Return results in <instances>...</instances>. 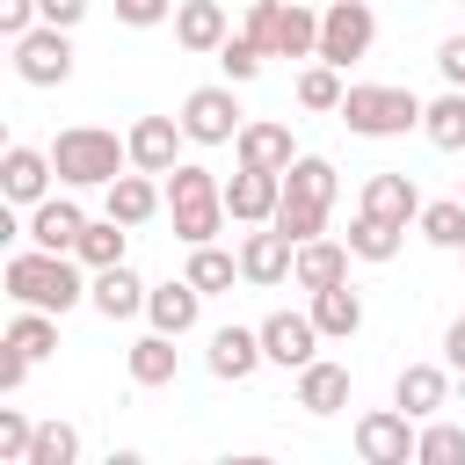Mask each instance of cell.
<instances>
[{
  "instance_id": "42",
  "label": "cell",
  "mask_w": 465,
  "mask_h": 465,
  "mask_svg": "<svg viewBox=\"0 0 465 465\" xmlns=\"http://www.w3.org/2000/svg\"><path fill=\"white\" fill-rule=\"evenodd\" d=\"M167 15H174V0H116V22H131V29H153Z\"/></svg>"
},
{
  "instance_id": "35",
  "label": "cell",
  "mask_w": 465,
  "mask_h": 465,
  "mask_svg": "<svg viewBox=\"0 0 465 465\" xmlns=\"http://www.w3.org/2000/svg\"><path fill=\"white\" fill-rule=\"evenodd\" d=\"M283 189H298V196H320V203H334V160H320V153H298V160L283 167Z\"/></svg>"
},
{
  "instance_id": "27",
  "label": "cell",
  "mask_w": 465,
  "mask_h": 465,
  "mask_svg": "<svg viewBox=\"0 0 465 465\" xmlns=\"http://www.w3.org/2000/svg\"><path fill=\"white\" fill-rule=\"evenodd\" d=\"M153 211H160V189L145 182V167H138V174H116V182H109V218H124V225H145Z\"/></svg>"
},
{
  "instance_id": "4",
  "label": "cell",
  "mask_w": 465,
  "mask_h": 465,
  "mask_svg": "<svg viewBox=\"0 0 465 465\" xmlns=\"http://www.w3.org/2000/svg\"><path fill=\"white\" fill-rule=\"evenodd\" d=\"M334 116L356 138H407L421 124V102H414V87H349Z\"/></svg>"
},
{
  "instance_id": "3",
  "label": "cell",
  "mask_w": 465,
  "mask_h": 465,
  "mask_svg": "<svg viewBox=\"0 0 465 465\" xmlns=\"http://www.w3.org/2000/svg\"><path fill=\"white\" fill-rule=\"evenodd\" d=\"M167 211H174V240H189V247L218 240V225L232 218L225 211V182L211 167H189V160L167 167Z\"/></svg>"
},
{
  "instance_id": "32",
  "label": "cell",
  "mask_w": 465,
  "mask_h": 465,
  "mask_svg": "<svg viewBox=\"0 0 465 465\" xmlns=\"http://www.w3.org/2000/svg\"><path fill=\"white\" fill-rule=\"evenodd\" d=\"M421 240L429 247H465V196H443V203H421Z\"/></svg>"
},
{
  "instance_id": "20",
  "label": "cell",
  "mask_w": 465,
  "mask_h": 465,
  "mask_svg": "<svg viewBox=\"0 0 465 465\" xmlns=\"http://www.w3.org/2000/svg\"><path fill=\"white\" fill-rule=\"evenodd\" d=\"M291 283H298V291H327V283H349V247H341V240H298Z\"/></svg>"
},
{
  "instance_id": "23",
  "label": "cell",
  "mask_w": 465,
  "mask_h": 465,
  "mask_svg": "<svg viewBox=\"0 0 465 465\" xmlns=\"http://www.w3.org/2000/svg\"><path fill=\"white\" fill-rule=\"evenodd\" d=\"M174 44L182 51H218L225 44V7L218 0H182L174 7Z\"/></svg>"
},
{
  "instance_id": "30",
  "label": "cell",
  "mask_w": 465,
  "mask_h": 465,
  "mask_svg": "<svg viewBox=\"0 0 465 465\" xmlns=\"http://www.w3.org/2000/svg\"><path fill=\"white\" fill-rule=\"evenodd\" d=\"M269 225H283L291 240H320V232H327V203H320V196L283 189V203H276V218H269Z\"/></svg>"
},
{
  "instance_id": "26",
  "label": "cell",
  "mask_w": 465,
  "mask_h": 465,
  "mask_svg": "<svg viewBox=\"0 0 465 465\" xmlns=\"http://www.w3.org/2000/svg\"><path fill=\"white\" fill-rule=\"evenodd\" d=\"M312 320H320V334L349 341V334L363 327V298H356L349 283H327V291H312Z\"/></svg>"
},
{
  "instance_id": "15",
  "label": "cell",
  "mask_w": 465,
  "mask_h": 465,
  "mask_svg": "<svg viewBox=\"0 0 465 465\" xmlns=\"http://www.w3.org/2000/svg\"><path fill=\"white\" fill-rule=\"evenodd\" d=\"M232 153H240V167H269V174H283V167L298 160V153H291V124H269V116L240 124Z\"/></svg>"
},
{
  "instance_id": "31",
  "label": "cell",
  "mask_w": 465,
  "mask_h": 465,
  "mask_svg": "<svg viewBox=\"0 0 465 465\" xmlns=\"http://www.w3.org/2000/svg\"><path fill=\"white\" fill-rule=\"evenodd\" d=\"M232 276H240V254H225V247H189V283L211 298V291H232Z\"/></svg>"
},
{
  "instance_id": "38",
  "label": "cell",
  "mask_w": 465,
  "mask_h": 465,
  "mask_svg": "<svg viewBox=\"0 0 465 465\" xmlns=\"http://www.w3.org/2000/svg\"><path fill=\"white\" fill-rule=\"evenodd\" d=\"M73 458H80V429H65V421H36L29 465H73Z\"/></svg>"
},
{
  "instance_id": "48",
  "label": "cell",
  "mask_w": 465,
  "mask_h": 465,
  "mask_svg": "<svg viewBox=\"0 0 465 465\" xmlns=\"http://www.w3.org/2000/svg\"><path fill=\"white\" fill-rule=\"evenodd\" d=\"M458 196H465V189H458Z\"/></svg>"
},
{
  "instance_id": "6",
  "label": "cell",
  "mask_w": 465,
  "mask_h": 465,
  "mask_svg": "<svg viewBox=\"0 0 465 465\" xmlns=\"http://www.w3.org/2000/svg\"><path fill=\"white\" fill-rule=\"evenodd\" d=\"M15 73H22L29 87H65V80H73V44H65V29H58V22H36L29 36H15Z\"/></svg>"
},
{
  "instance_id": "46",
  "label": "cell",
  "mask_w": 465,
  "mask_h": 465,
  "mask_svg": "<svg viewBox=\"0 0 465 465\" xmlns=\"http://www.w3.org/2000/svg\"><path fill=\"white\" fill-rule=\"evenodd\" d=\"M443 363H450V371H465V312L443 327Z\"/></svg>"
},
{
  "instance_id": "17",
  "label": "cell",
  "mask_w": 465,
  "mask_h": 465,
  "mask_svg": "<svg viewBox=\"0 0 465 465\" xmlns=\"http://www.w3.org/2000/svg\"><path fill=\"white\" fill-rule=\"evenodd\" d=\"M145 283L124 269V262H109V269H94V283H87V305L102 312V320H131V312H145Z\"/></svg>"
},
{
  "instance_id": "7",
  "label": "cell",
  "mask_w": 465,
  "mask_h": 465,
  "mask_svg": "<svg viewBox=\"0 0 465 465\" xmlns=\"http://www.w3.org/2000/svg\"><path fill=\"white\" fill-rule=\"evenodd\" d=\"M371 36H378V15L363 0H327V15H320V58L327 65H356L371 51Z\"/></svg>"
},
{
  "instance_id": "39",
  "label": "cell",
  "mask_w": 465,
  "mask_h": 465,
  "mask_svg": "<svg viewBox=\"0 0 465 465\" xmlns=\"http://www.w3.org/2000/svg\"><path fill=\"white\" fill-rule=\"evenodd\" d=\"M262 58H269V51H262V44L247 36V29L218 44V65H225V80H254V73H262Z\"/></svg>"
},
{
  "instance_id": "19",
  "label": "cell",
  "mask_w": 465,
  "mask_h": 465,
  "mask_svg": "<svg viewBox=\"0 0 465 465\" xmlns=\"http://www.w3.org/2000/svg\"><path fill=\"white\" fill-rule=\"evenodd\" d=\"M254 363H269L262 356V327H218L211 334V378L240 385V378H254Z\"/></svg>"
},
{
  "instance_id": "34",
  "label": "cell",
  "mask_w": 465,
  "mask_h": 465,
  "mask_svg": "<svg viewBox=\"0 0 465 465\" xmlns=\"http://www.w3.org/2000/svg\"><path fill=\"white\" fill-rule=\"evenodd\" d=\"M7 341H15L22 356H51V349H58V320L36 312V305H22V312L7 320Z\"/></svg>"
},
{
  "instance_id": "45",
  "label": "cell",
  "mask_w": 465,
  "mask_h": 465,
  "mask_svg": "<svg viewBox=\"0 0 465 465\" xmlns=\"http://www.w3.org/2000/svg\"><path fill=\"white\" fill-rule=\"evenodd\" d=\"M44 7V22H58V29H73L80 15H87V0H36Z\"/></svg>"
},
{
  "instance_id": "9",
  "label": "cell",
  "mask_w": 465,
  "mask_h": 465,
  "mask_svg": "<svg viewBox=\"0 0 465 465\" xmlns=\"http://www.w3.org/2000/svg\"><path fill=\"white\" fill-rule=\"evenodd\" d=\"M240 102H232V87H196L189 102H182V131L196 138V145H232L240 138Z\"/></svg>"
},
{
  "instance_id": "25",
  "label": "cell",
  "mask_w": 465,
  "mask_h": 465,
  "mask_svg": "<svg viewBox=\"0 0 465 465\" xmlns=\"http://www.w3.org/2000/svg\"><path fill=\"white\" fill-rule=\"evenodd\" d=\"M421 138H429L436 153H465V87L421 102Z\"/></svg>"
},
{
  "instance_id": "14",
  "label": "cell",
  "mask_w": 465,
  "mask_h": 465,
  "mask_svg": "<svg viewBox=\"0 0 465 465\" xmlns=\"http://www.w3.org/2000/svg\"><path fill=\"white\" fill-rule=\"evenodd\" d=\"M182 138H189V131H182V116H138V124H131V167H145V174H167Z\"/></svg>"
},
{
  "instance_id": "40",
  "label": "cell",
  "mask_w": 465,
  "mask_h": 465,
  "mask_svg": "<svg viewBox=\"0 0 465 465\" xmlns=\"http://www.w3.org/2000/svg\"><path fill=\"white\" fill-rule=\"evenodd\" d=\"M29 443H36V421L0 407V465H29Z\"/></svg>"
},
{
  "instance_id": "37",
  "label": "cell",
  "mask_w": 465,
  "mask_h": 465,
  "mask_svg": "<svg viewBox=\"0 0 465 465\" xmlns=\"http://www.w3.org/2000/svg\"><path fill=\"white\" fill-rule=\"evenodd\" d=\"M341 94H349V87H341V65L320 58V65L298 73V102H305V109H341Z\"/></svg>"
},
{
  "instance_id": "29",
  "label": "cell",
  "mask_w": 465,
  "mask_h": 465,
  "mask_svg": "<svg viewBox=\"0 0 465 465\" xmlns=\"http://www.w3.org/2000/svg\"><path fill=\"white\" fill-rule=\"evenodd\" d=\"M174 378V334H138L131 341V385H167Z\"/></svg>"
},
{
  "instance_id": "10",
  "label": "cell",
  "mask_w": 465,
  "mask_h": 465,
  "mask_svg": "<svg viewBox=\"0 0 465 465\" xmlns=\"http://www.w3.org/2000/svg\"><path fill=\"white\" fill-rule=\"evenodd\" d=\"M312 349H320V320H312V312H269V320H262V356H269V363L305 371Z\"/></svg>"
},
{
  "instance_id": "24",
  "label": "cell",
  "mask_w": 465,
  "mask_h": 465,
  "mask_svg": "<svg viewBox=\"0 0 465 465\" xmlns=\"http://www.w3.org/2000/svg\"><path fill=\"white\" fill-rule=\"evenodd\" d=\"M443 392H450V378H443L436 363H407V371H400V385H392V407H407L414 421H429V414L443 407Z\"/></svg>"
},
{
  "instance_id": "36",
  "label": "cell",
  "mask_w": 465,
  "mask_h": 465,
  "mask_svg": "<svg viewBox=\"0 0 465 465\" xmlns=\"http://www.w3.org/2000/svg\"><path fill=\"white\" fill-rule=\"evenodd\" d=\"M414 465H465V429L429 421V429L414 436Z\"/></svg>"
},
{
  "instance_id": "16",
  "label": "cell",
  "mask_w": 465,
  "mask_h": 465,
  "mask_svg": "<svg viewBox=\"0 0 465 465\" xmlns=\"http://www.w3.org/2000/svg\"><path fill=\"white\" fill-rule=\"evenodd\" d=\"M51 153H36V145H7V160H0V189H7V203H44V189H51Z\"/></svg>"
},
{
  "instance_id": "41",
  "label": "cell",
  "mask_w": 465,
  "mask_h": 465,
  "mask_svg": "<svg viewBox=\"0 0 465 465\" xmlns=\"http://www.w3.org/2000/svg\"><path fill=\"white\" fill-rule=\"evenodd\" d=\"M44 22V7L36 0H0V36H29Z\"/></svg>"
},
{
  "instance_id": "43",
  "label": "cell",
  "mask_w": 465,
  "mask_h": 465,
  "mask_svg": "<svg viewBox=\"0 0 465 465\" xmlns=\"http://www.w3.org/2000/svg\"><path fill=\"white\" fill-rule=\"evenodd\" d=\"M436 73H443V80H450V87H465V29H458V36H443V44H436Z\"/></svg>"
},
{
  "instance_id": "12",
  "label": "cell",
  "mask_w": 465,
  "mask_h": 465,
  "mask_svg": "<svg viewBox=\"0 0 465 465\" xmlns=\"http://www.w3.org/2000/svg\"><path fill=\"white\" fill-rule=\"evenodd\" d=\"M276 203H283V174H269V167H240V174L225 182V211H232L240 225H269Z\"/></svg>"
},
{
  "instance_id": "13",
  "label": "cell",
  "mask_w": 465,
  "mask_h": 465,
  "mask_svg": "<svg viewBox=\"0 0 465 465\" xmlns=\"http://www.w3.org/2000/svg\"><path fill=\"white\" fill-rule=\"evenodd\" d=\"M29 247H51V254H73L80 247V232H87V218H80V203L73 196H44V203H29Z\"/></svg>"
},
{
  "instance_id": "8",
  "label": "cell",
  "mask_w": 465,
  "mask_h": 465,
  "mask_svg": "<svg viewBox=\"0 0 465 465\" xmlns=\"http://www.w3.org/2000/svg\"><path fill=\"white\" fill-rule=\"evenodd\" d=\"M414 414L407 407H371L363 421H356V458L363 465H407L414 458V429H407Z\"/></svg>"
},
{
  "instance_id": "21",
  "label": "cell",
  "mask_w": 465,
  "mask_h": 465,
  "mask_svg": "<svg viewBox=\"0 0 465 465\" xmlns=\"http://www.w3.org/2000/svg\"><path fill=\"white\" fill-rule=\"evenodd\" d=\"M298 407H305V414H341V407H349V363L312 356V363L298 371Z\"/></svg>"
},
{
  "instance_id": "2",
  "label": "cell",
  "mask_w": 465,
  "mask_h": 465,
  "mask_svg": "<svg viewBox=\"0 0 465 465\" xmlns=\"http://www.w3.org/2000/svg\"><path fill=\"white\" fill-rule=\"evenodd\" d=\"M124 160H131V138L94 131V124H73V131L51 138V167H58L65 189H109L124 174Z\"/></svg>"
},
{
  "instance_id": "22",
  "label": "cell",
  "mask_w": 465,
  "mask_h": 465,
  "mask_svg": "<svg viewBox=\"0 0 465 465\" xmlns=\"http://www.w3.org/2000/svg\"><path fill=\"white\" fill-rule=\"evenodd\" d=\"M363 211H371V218H392V225L421 218V189H414V174H371V182H363Z\"/></svg>"
},
{
  "instance_id": "33",
  "label": "cell",
  "mask_w": 465,
  "mask_h": 465,
  "mask_svg": "<svg viewBox=\"0 0 465 465\" xmlns=\"http://www.w3.org/2000/svg\"><path fill=\"white\" fill-rule=\"evenodd\" d=\"M87 269H109V262H124V218H87V232H80V247H73Z\"/></svg>"
},
{
  "instance_id": "18",
  "label": "cell",
  "mask_w": 465,
  "mask_h": 465,
  "mask_svg": "<svg viewBox=\"0 0 465 465\" xmlns=\"http://www.w3.org/2000/svg\"><path fill=\"white\" fill-rule=\"evenodd\" d=\"M196 312H203V291L189 283V276H174V283H153V298H145V320L160 327V334H189L196 327Z\"/></svg>"
},
{
  "instance_id": "47",
  "label": "cell",
  "mask_w": 465,
  "mask_h": 465,
  "mask_svg": "<svg viewBox=\"0 0 465 465\" xmlns=\"http://www.w3.org/2000/svg\"><path fill=\"white\" fill-rule=\"evenodd\" d=\"M458 254H465V247H458Z\"/></svg>"
},
{
  "instance_id": "5",
  "label": "cell",
  "mask_w": 465,
  "mask_h": 465,
  "mask_svg": "<svg viewBox=\"0 0 465 465\" xmlns=\"http://www.w3.org/2000/svg\"><path fill=\"white\" fill-rule=\"evenodd\" d=\"M247 36L269 51V58H320V15L312 7H283V0H254L247 7Z\"/></svg>"
},
{
  "instance_id": "11",
  "label": "cell",
  "mask_w": 465,
  "mask_h": 465,
  "mask_svg": "<svg viewBox=\"0 0 465 465\" xmlns=\"http://www.w3.org/2000/svg\"><path fill=\"white\" fill-rule=\"evenodd\" d=\"M291 262H298V240H291L283 225H262V232H247V240H240V276H247V283H262V291H269V283H283V276H291Z\"/></svg>"
},
{
  "instance_id": "28",
  "label": "cell",
  "mask_w": 465,
  "mask_h": 465,
  "mask_svg": "<svg viewBox=\"0 0 465 465\" xmlns=\"http://www.w3.org/2000/svg\"><path fill=\"white\" fill-rule=\"evenodd\" d=\"M400 232H407V225L356 211V225H349V254H356V262H392V254H400Z\"/></svg>"
},
{
  "instance_id": "1",
  "label": "cell",
  "mask_w": 465,
  "mask_h": 465,
  "mask_svg": "<svg viewBox=\"0 0 465 465\" xmlns=\"http://www.w3.org/2000/svg\"><path fill=\"white\" fill-rule=\"evenodd\" d=\"M7 298L15 305H36V312H73L80 298H87V283H80V269L65 262V254H51V247H22V254H7Z\"/></svg>"
},
{
  "instance_id": "44",
  "label": "cell",
  "mask_w": 465,
  "mask_h": 465,
  "mask_svg": "<svg viewBox=\"0 0 465 465\" xmlns=\"http://www.w3.org/2000/svg\"><path fill=\"white\" fill-rule=\"evenodd\" d=\"M29 363H36V356H22L15 341H0V392H15V385L29 378Z\"/></svg>"
}]
</instances>
